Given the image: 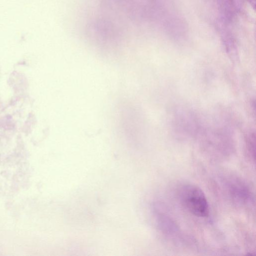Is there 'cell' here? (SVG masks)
Masks as SVG:
<instances>
[{"label": "cell", "mask_w": 256, "mask_h": 256, "mask_svg": "<svg viewBox=\"0 0 256 256\" xmlns=\"http://www.w3.org/2000/svg\"><path fill=\"white\" fill-rule=\"evenodd\" d=\"M182 192L183 204L192 214L200 218L208 216L210 208L207 198L199 187L188 184L183 188Z\"/></svg>", "instance_id": "obj_1"}, {"label": "cell", "mask_w": 256, "mask_h": 256, "mask_svg": "<svg viewBox=\"0 0 256 256\" xmlns=\"http://www.w3.org/2000/svg\"><path fill=\"white\" fill-rule=\"evenodd\" d=\"M247 2L255 9L256 5V0H246Z\"/></svg>", "instance_id": "obj_2"}]
</instances>
